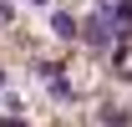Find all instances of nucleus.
<instances>
[{
    "instance_id": "obj_1",
    "label": "nucleus",
    "mask_w": 132,
    "mask_h": 127,
    "mask_svg": "<svg viewBox=\"0 0 132 127\" xmlns=\"http://www.w3.org/2000/svg\"><path fill=\"white\" fill-rule=\"evenodd\" d=\"M102 15H107V26H122V31H132V0H102Z\"/></svg>"
},
{
    "instance_id": "obj_2",
    "label": "nucleus",
    "mask_w": 132,
    "mask_h": 127,
    "mask_svg": "<svg viewBox=\"0 0 132 127\" xmlns=\"http://www.w3.org/2000/svg\"><path fill=\"white\" fill-rule=\"evenodd\" d=\"M76 31H81L86 41H92V46H107V41H112V26H107V15H102V10H97L92 20H86V26H76Z\"/></svg>"
},
{
    "instance_id": "obj_3",
    "label": "nucleus",
    "mask_w": 132,
    "mask_h": 127,
    "mask_svg": "<svg viewBox=\"0 0 132 127\" xmlns=\"http://www.w3.org/2000/svg\"><path fill=\"white\" fill-rule=\"evenodd\" d=\"M51 31L61 36V41H71V36H76V15H66V10H56V15H51Z\"/></svg>"
},
{
    "instance_id": "obj_4",
    "label": "nucleus",
    "mask_w": 132,
    "mask_h": 127,
    "mask_svg": "<svg viewBox=\"0 0 132 127\" xmlns=\"http://www.w3.org/2000/svg\"><path fill=\"white\" fill-rule=\"evenodd\" d=\"M102 127H127V107L122 102H107L102 107Z\"/></svg>"
},
{
    "instance_id": "obj_5",
    "label": "nucleus",
    "mask_w": 132,
    "mask_h": 127,
    "mask_svg": "<svg viewBox=\"0 0 132 127\" xmlns=\"http://www.w3.org/2000/svg\"><path fill=\"white\" fill-rule=\"evenodd\" d=\"M0 26H10V5H0Z\"/></svg>"
},
{
    "instance_id": "obj_6",
    "label": "nucleus",
    "mask_w": 132,
    "mask_h": 127,
    "mask_svg": "<svg viewBox=\"0 0 132 127\" xmlns=\"http://www.w3.org/2000/svg\"><path fill=\"white\" fill-rule=\"evenodd\" d=\"M0 86H5V71H0Z\"/></svg>"
}]
</instances>
